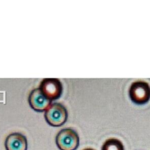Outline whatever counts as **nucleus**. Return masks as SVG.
Segmentation results:
<instances>
[{"label": "nucleus", "mask_w": 150, "mask_h": 150, "mask_svg": "<svg viewBox=\"0 0 150 150\" xmlns=\"http://www.w3.org/2000/svg\"><path fill=\"white\" fill-rule=\"evenodd\" d=\"M44 116L48 125L53 127H60L66 122L68 114L62 104L54 103L45 110Z\"/></svg>", "instance_id": "nucleus-1"}, {"label": "nucleus", "mask_w": 150, "mask_h": 150, "mask_svg": "<svg viewBox=\"0 0 150 150\" xmlns=\"http://www.w3.org/2000/svg\"><path fill=\"white\" fill-rule=\"evenodd\" d=\"M56 143L60 150H76L79 145V136L76 130L66 127L57 135Z\"/></svg>", "instance_id": "nucleus-2"}, {"label": "nucleus", "mask_w": 150, "mask_h": 150, "mask_svg": "<svg viewBox=\"0 0 150 150\" xmlns=\"http://www.w3.org/2000/svg\"><path fill=\"white\" fill-rule=\"evenodd\" d=\"M130 98L134 103L143 105L150 100V86L144 81H136L132 83L129 89Z\"/></svg>", "instance_id": "nucleus-3"}, {"label": "nucleus", "mask_w": 150, "mask_h": 150, "mask_svg": "<svg viewBox=\"0 0 150 150\" xmlns=\"http://www.w3.org/2000/svg\"><path fill=\"white\" fill-rule=\"evenodd\" d=\"M40 90L50 101L60 98L62 93V84L58 79H44L39 86Z\"/></svg>", "instance_id": "nucleus-4"}, {"label": "nucleus", "mask_w": 150, "mask_h": 150, "mask_svg": "<svg viewBox=\"0 0 150 150\" xmlns=\"http://www.w3.org/2000/svg\"><path fill=\"white\" fill-rule=\"evenodd\" d=\"M29 103L35 111L41 112L45 111L49 107L51 104V101L45 98V95L38 88L33 89L29 94Z\"/></svg>", "instance_id": "nucleus-5"}, {"label": "nucleus", "mask_w": 150, "mask_h": 150, "mask_svg": "<svg viewBox=\"0 0 150 150\" xmlns=\"http://www.w3.org/2000/svg\"><path fill=\"white\" fill-rule=\"evenodd\" d=\"M5 148L6 150H27V139L21 133H11L6 138Z\"/></svg>", "instance_id": "nucleus-6"}, {"label": "nucleus", "mask_w": 150, "mask_h": 150, "mask_svg": "<svg viewBox=\"0 0 150 150\" xmlns=\"http://www.w3.org/2000/svg\"><path fill=\"white\" fill-rule=\"evenodd\" d=\"M101 150H125V149L121 141L112 138L105 141Z\"/></svg>", "instance_id": "nucleus-7"}, {"label": "nucleus", "mask_w": 150, "mask_h": 150, "mask_svg": "<svg viewBox=\"0 0 150 150\" xmlns=\"http://www.w3.org/2000/svg\"><path fill=\"white\" fill-rule=\"evenodd\" d=\"M83 150H95V149H91V148H86V149H84Z\"/></svg>", "instance_id": "nucleus-8"}]
</instances>
